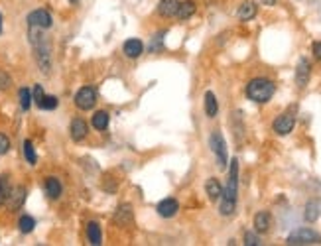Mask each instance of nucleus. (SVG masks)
I'll return each instance as SVG.
<instances>
[{
    "label": "nucleus",
    "mask_w": 321,
    "mask_h": 246,
    "mask_svg": "<svg viewBox=\"0 0 321 246\" xmlns=\"http://www.w3.org/2000/svg\"><path fill=\"white\" fill-rule=\"evenodd\" d=\"M236 197H238V159H231V168H229V177H227V185L223 189L221 195L219 213L223 217H231L236 209Z\"/></svg>",
    "instance_id": "f257e3e1"
},
{
    "label": "nucleus",
    "mask_w": 321,
    "mask_h": 246,
    "mask_svg": "<svg viewBox=\"0 0 321 246\" xmlns=\"http://www.w3.org/2000/svg\"><path fill=\"white\" fill-rule=\"evenodd\" d=\"M30 42L34 45V58H36L40 71L44 75H49L51 73V49H49V42L42 34V28L30 26Z\"/></svg>",
    "instance_id": "f03ea898"
},
{
    "label": "nucleus",
    "mask_w": 321,
    "mask_h": 246,
    "mask_svg": "<svg viewBox=\"0 0 321 246\" xmlns=\"http://www.w3.org/2000/svg\"><path fill=\"white\" fill-rule=\"evenodd\" d=\"M276 93V85L270 81V79H264V77H256L252 81H248L247 85V97L252 102H258L264 104L268 102Z\"/></svg>",
    "instance_id": "7ed1b4c3"
},
{
    "label": "nucleus",
    "mask_w": 321,
    "mask_h": 246,
    "mask_svg": "<svg viewBox=\"0 0 321 246\" xmlns=\"http://www.w3.org/2000/svg\"><path fill=\"white\" fill-rule=\"evenodd\" d=\"M290 246H307V244H319L321 242V234L315 232L309 227H304V229H296V231L288 236L286 240Z\"/></svg>",
    "instance_id": "20e7f679"
},
{
    "label": "nucleus",
    "mask_w": 321,
    "mask_h": 246,
    "mask_svg": "<svg viewBox=\"0 0 321 246\" xmlns=\"http://www.w3.org/2000/svg\"><path fill=\"white\" fill-rule=\"evenodd\" d=\"M209 146H211V150H213V154L217 158V166L221 170H225L227 163H229V152H227V142H225V138H223V134L219 130L211 132Z\"/></svg>",
    "instance_id": "39448f33"
},
{
    "label": "nucleus",
    "mask_w": 321,
    "mask_h": 246,
    "mask_svg": "<svg viewBox=\"0 0 321 246\" xmlns=\"http://www.w3.org/2000/svg\"><path fill=\"white\" fill-rule=\"evenodd\" d=\"M95 102H97V91L93 87H83L77 91V95H75V104H77V108H81V111H91V108L95 106Z\"/></svg>",
    "instance_id": "423d86ee"
},
{
    "label": "nucleus",
    "mask_w": 321,
    "mask_h": 246,
    "mask_svg": "<svg viewBox=\"0 0 321 246\" xmlns=\"http://www.w3.org/2000/svg\"><path fill=\"white\" fill-rule=\"evenodd\" d=\"M28 24L30 26H36V28L47 30V28H51L54 20H51V14H49L47 10L38 8V10H34V12H30L28 14Z\"/></svg>",
    "instance_id": "0eeeda50"
},
{
    "label": "nucleus",
    "mask_w": 321,
    "mask_h": 246,
    "mask_svg": "<svg viewBox=\"0 0 321 246\" xmlns=\"http://www.w3.org/2000/svg\"><path fill=\"white\" fill-rule=\"evenodd\" d=\"M293 126H296V118H293V115H290V113H284V115L276 116V120H274V124H272L274 132L280 134V136H288V134L293 130Z\"/></svg>",
    "instance_id": "6e6552de"
},
{
    "label": "nucleus",
    "mask_w": 321,
    "mask_h": 246,
    "mask_svg": "<svg viewBox=\"0 0 321 246\" xmlns=\"http://www.w3.org/2000/svg\"><path fill=\"white\" fill-rule=\"evenodd\" d=\"M309 75H311V65L306 58H302L298 61V67H296V83L298 87L304 89L309 83Z\"/></svg>",
    "instance_id": "1a4fd4ad"
},
{
    "label": "nucleus",
    "mask_w": 321,
    "mask_h": 246,
    "mask_svg": "<svg viewBox=\"0 0 321 246\" xmlns=\"http://www.w3.org/2000/svg\"><path fill=\"white\" fill-rule=\"evenodd\" d=\"M156 211H158V215L164 218H172L177 215V211H179V203L175 201L174 197H168V199H164V201L158 203V207H156Z\"/></svg>",
    "instance_id": "9d476101"
},
{
    "label": "nucleus",
    "mask_w": 321,
    "mask_h": 246,
    "mask_svg": "<svg viewBox=\"0 0 321 246\" xmlns=\"http://www.w3.org/2000/svg\"><path fill=\"white\" fill-rule=\"evenodd\" d=\"M69 132H71V138H73L75 142H81L89 132L87 122H85L83 118H73L71 124H69Z\"/></svg>",
    "instance_id": "9b49d317"
},
{
    "label": "nucleus",
    "mask_w": 321,
    "mask_h": 246,
    "mask_svg": "<svg viewBox=\"0 0 321 246\" xmlns=\"http://www.w3.org/2000/svg\"><path fill=\"white\" fill-rule=\"evenodd\" d=\"M122 51H124V56L130 59H136L142 56V51H144V44L140 42V40H136V38H130V40H126L124 42V47H122Z\"/></svg>",
    "instance_id": "f8f14e48"
},
{
    "label": "nucleus",
    "mask_w": 321,
    "mask_h": 246,
    "mask_svg": "<svg viewBox=\"0 0 321 246\" xmlns=\"http://www.w3.org/2000/svg\"><path fill=\"white\" fill-rule=\"evenodd\" d=\"M272 227V215L268 211H258L254 215V231L256 232H268Z\"/></svg>",
    "instance_id": "ddd939ff"
},
{
    "label": "nucleus",
    "mask_w": 321,
    "mask_h": 246,
    "mask_svg": "<svg viewBox=\"0 0 321 246\" xmlns=\"http://www.w3.org/2000/svg\"><path fill=\"white\" fill-rule=\"evenodd\" d=\"M177 8H179V0H162L158 4V14L164 18H172L177 14Z\"/></svg>",
    "instance_id": "4468645a"
},
{
    "label": "nucleus",
    "mask_w": 321,
    "mask_h": 246,
    "mask_svg": "<svg viewBox=\"0 0 321 246\" xmlns=\"http://www.w3.org/2000/svg\"><path fill=\"white\" fill-rule=\"evenodd\" d=\"M219 113V102H217V97L213 91H207L205 93V115L209 118H215Z\"/></svg>",
    "instance_id": "2eb2a0df"
},
{
    "label": "nucleus",
    "mask_w": 321,
    "mask_h": 246,
    "mask_svg": "<svg viewBox=\"0 0 321 246\" xmlns=\"http://www.w3.org/2000/svg\"><path fill=\"white\" fill-rule=\"evenodd\" d=\"M256 12H258V6L252 2V0H247V2H243L240 4V8H238V18L243 20V22H248V20H252L254 16H256Z\"/></svg>",
    "instance_id": "dca6fc26"
},
{
    "label": "nucleus",
    "mask_w": 321,
    "mask_h": 246,
    "mask_svg": "<svg viewBox=\"0 0 321 246\" xmlns=\"http://www.w3.org/2000/svg\"><path fill=\"white\" fill-rule=\"evenodd\" d=\"M45 195L49 197V199H59L61 197V183H59L58 177H47L45 179Z\"/></svg>",
    "instance_id": "f3484780"
},
{
    "label": "nucleus",
    "mask_w": 321,
    "mask_h": 246,
    "mask_svg": "<svg viewBox=\"0 0 321 246\" xmlns=\"http://www.w3.org/2000/svg\"><path fill=\"white\" fill-rule=\"evenodd\" d=\"M205 191H207V195H209V199H211V201H219L221 195H223V187H221L219 179H215V177L207 179V183H205Z\"/></svg>",
    "instance_id": "a211bd4d"
},
{
    "label": "nucleus",
    "mask_w": 321,
    "mask_h": 246,
    "mask_svg": "<svg viewBox=\"0 0 321 246\" xmlns=\"http://www.w3.org/2000/svg\"><path fill=\"white\" fill-rule=\"evenodd\" d=\"M87 238H89V242L95 246H99L102 242V231H101V227H99V223L91 221L87 225Z\"/></svg>",
    "instance_id": "6ab92c4d"
},
{
    "label": "nucleus",
    "mask_w": 321,
    "mask_h": 246,
    "mask_svg": "<svg viewBox=\"0 0 321 246\" xmlns=\"http://www.w3.org/2000/svg\"><path fill=\"white\" fill-rule=\"evenodd\" d=\"M130 221H132V205L124 203V205L118 207L117 213H115V223H118V225H128Z\"/></svg>",
    "instance_id": "aec40b11"
},
{
    "label": "nucleus",
    "mask_w": 321,
    "mask_h": 246,
    "mask_svg": "<svg viewBox=\"0 0 321 246\" xmlns=\"http://www.w3.org/2000/svg\"><path fill=\"white\" fill-rule=\"evenodd\" d=\"M26 201V187H18L14 189L12 193H10V197H8V205H10V209H20L22 205Z\"/></svg>",
    "instance_id": "412c9836"
},
{
    "label": "nucleus",
    "mask_w": 321,
    "mask_h": 246,
    "mask_svg": "<svg viewBox=\"0 0 321 246\" xmlns=\"http://www.w3.org/2000/svg\"><path fill=\"white\" fill-rule=\"evenodd\" d=\"M307 223H315L321 217V203L319 201H307L306 213H304Z\"/></svg>",
    "instance_id": "4be33fe9"
},
{
    "label": "nucleus",
    "mask_w": 321,
    "mask_h": 246,
    "mask_svg": "<svg viewBox=\"0 0 321 246\" xmlns=\"http://www.w3.org/2000/svg\"><path fill=\"white\" fill-rule=\"evenodd\" d=\"M195 10H197V6H195V2L193 0H185V2H179V8H177V18L179 20H188L191 16L195 14Z\"/></svg>",
    "instance_id": "5701e85b"
},
{
    "label": "nucleus",
    "mask_w": 321,
    "mask_h": 246,
    "mask_svg": "<svg viewBox=\"0 0 321 246\" xmlns=\"http://www.w3.org/2000/svg\"><path fill=\"white\" fill-rule=\"evenodd\" d=\"M109 122H111V116H109V113H104V111H99V113H95L93 120H91L93 128H97V130H104V128L109 126Z\"/></svg>",
    "instance_id": "b1692460"
},
{
    "label": "nucleus",
    "mask_w": 321,
    "mask_h": 246,
    "mask_svg": "<svg viewBox=\"0 0 321 246\" xmlns=\"http://www.w3.org/2000/svg\"><path fill=\"white\" fill-rule=\"evenodd\" d=\"M10 193H12V187H10V177H8L6 174L0 175V205H4V203L8 201Z\"/></svg>",
    "instance_id": "393cba45"
},
{
    "label": "nucleus",
    "mask_w": 321,
    "mask_h": 246,
    "mask_svg": "<svg viewBox=\"0 0 321 246\" xmlns=\"http://www.w3.org/2000/svg\"><path fill=\"white\" fill-rule=\"evenodd\" d=\"M34 227H36V221L30 217V215H24V217H20V223H18V229H20V232L28 234V232L34 231Z\"/></svg>",
    "instance_id": "a878e982"
},
{
    "label": "nucleus",
    "mask_w": 321,
    "mask_h": 246,
    "mask_svg": "<svg viewBox=\"0 0 321 246\" xmlns=\"http://www.w3.org/2000/svg\"><path fill=\"white\" fill-rule=\"evenodd\" d=\"M24 156H26V159H28L30 166H36V161H38V156H36L34 144H32L30 140H26V142H24Z\"/></svg>",
    "instance_id": "bb28decb"
},
{
    "label": "nucleus",
    "mask_w": 321,
    "mask_h": 246,
    "mask_svg": "<svg viewBox=\"0 0 321 246\" xmlns=\"http://www.w3.org/2000/svg\"><path fill=\"white\" fill-rule=\"evenodd\" d=\"M18 95H20V106H22L24 111H28L30 106H32V101H34V99H32V93H30L26 87H22Z\"/></svg>",
    "instance_id": "cd10ccee"
},
{
    "label": "nucleus",
    "mask_w": 321,
    "mask_h": 246,
    "mask_svg": "<svg viewBox=\"0 0 321 246\" xmlns=\"http://www.w3.org/2000/svg\"><path fill=\"white\" fill-rule=\"evenodd\" d=\"M38 106H40V108H44V111H54V108L58 106V99H56V97H51V95H44V97H42V101L38 102Z\"/></svg>",
    "instance_id": "c85d7f7f"
},
{
    "label": "nucleus",
    "mask_w": 321,
    "mask_h": 246,
    "mask_svg": "<svg viewBox=\"0 0 321 246\" xmlns=\"http://www.w3.org/2000/svg\"><path fill=\"white\" fill-rule=\"evenodd\" d=\"M12 85V79L8 73H0V91H6V89Z\"/></svg>",
    "instance_id": "c756f323"
},
{
    "label": "nucleus",
    "mask_w": 321,
    "mask_h": 246,
    "mask_svg": "<svg viewBox=\"0 0 321 246\" xmlns=\"http://www.w3.org/2000/svg\"><path fill=\"white\" fill-rule=\"evenodd\" d=\"M245 244L247 246H258L260 244V240H258V236H256L254 232H247V234H245Z\"/></svg>",
    "instance_id": "7c9ffc66"
},
{
    "label": "nucleus",
    "mask_w": 321,
    "mask_h": 246,
    "mask_svg": "<svg viewBox=\"0 0 321 246\" xmlns=\"http://www.w3.org/2000/svg\"><path fill=\"white\" fill-rule=\"evenodd\" d=\"M8 150H10V140H8V136L0 134V156H4Z\"/></svg>",
    "instance_id": "2f4dec72"
},
{
    "label": "nucleus",
    "mask_w": 321,
    "mask_h": 246,
    "mask_svg": "<svg viewBox=\"0 0 321 246\" xmlns=\"http://www.w3.org/2000/svg\"><path fill=\"white\" fill-rule=\"evenodd\" d=\"M42 97H44V89H42V85H36L34 87V101H36V104L42 101Z\"/></svg>",
    "instance_id": "473e14b6"
},
{
    "label": "nucleus",
    "mask_w": 321,
    "mask_h": 246,
    "mask_svg": "<svg viewBox=\"0 0 321 246\" xmlns=\"http://www.w3.org/2000/svg\"><path fill=\"white\" fill-rule=\"evenodd\" d=\"M162 36H164V34H158V36H156V40H154V44L150 42V51H158V49H160V47H162Z\"/></svg>",
    "instance_id": "72a5a7b5"
},
{
    "label": "nucleus",
    "mask_w": 321,
    "mask_h": 246,
    "mask_svg": "<svg viewBox=\"0 0 321 246\" xmlns=\"http://www.w3.org/2000/svg\"><path fill=\"white\" fill-rule=\"evenodd\" d=\"M311 51H313L315 59H321V42H313V45H311Z\"/></svg>",
    "instance_id": "f704fd0d"
},
{
    "label": "nucleus",
    "mask_w": 321,
    "mask_h": 246,
    "mask_svg": "<svg viewBox=\"0 0 321 246\" xmlns=\"http://www.w3.org/2000/svg\"><path fill=\"white\" fill-rule=\"evenodd\" d=\"M262 4L264 6H274V4H276V0H262Z\"/></svg>",
    "instance_id": "c9c22d12"
},
{
    "label": "nucleus",
    "mask_w": 321,
    "mask_h": 246,
    "mask_svg": "<svg viewBox=\"0 0 321 246\" xmlns=\"http://www.w3.org/2000/svg\"><path fill=\"white\" fill-rule=\"evenodd\" d=\"M0 32H2V16H0Z\"/></svg>",
    "instance_id": "e433bc0d"
},
{
    "label": "nucleus",
    "mask_w": 321,
    "mask_h": 246,
    "mask_svg": "<svg viewBox=\"0 0 321 246\" xmlns=\"http://www.w3.org/2000/svg\"><path fill=\"white\" fill-rule=\"evenodd\" d=\"M69 2H77V0H69Z\"/></svg>",
    "instance_id": "4c0bfd02"
}]
</instances>
